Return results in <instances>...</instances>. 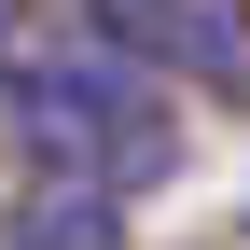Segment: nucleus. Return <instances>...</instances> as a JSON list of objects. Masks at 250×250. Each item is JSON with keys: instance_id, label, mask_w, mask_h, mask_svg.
<instances>
[{"instance_id": "f257e3e1", "label": "nucleus", "mask_w": 250, "mask_h": 250, "mask_svg": "<svg viewBox=\"0 0 250 250\" xmlns=\"http://www.w3.org/2000/svg\"><path fill=\"white\" fill-rule=\"evenodd\" d=\"M0 125H14L28 181H98V195H153L181 181V125H167V83L111 42H28L0 70Z\"/></svg>"}, {"instance_id": "f03ea898", "label": "nucleus", "mask_w": 250, "mask_h": 250, "mask_svg": "<svg viewBox=\"0 0 250 250\" xmlns=\"http://www.w3.org/2000/svg\"><path fill=\"white\" fill-rule=\"evenodd\" d=\"M153 83H195V98L250 111V0H167V42H153Z\"/></svg>"}, {"instance_id": "7ed1b4c3", "label": "nucleus", "mask_w": 250, "mask_h": 250, "mask_svg": "<svg viewBox=\"0 0 250 250\" xmlns=\"http://www.w3.org/2000/svg\"><path fill=\"white\" fill-rule=\"evenodd\" d=\"M0 250H125V195L98 181H28L0 208Z\"/></svg>"}, {"instance_id": "20e7f679", "label": "nucleus", "mask_w": 250, "mask_h": 250, "mask_svg": "<svg viewBox=\"0 0 250 250\" xmlns=\"http://www.w3.org/2000/svg\"><path fill=\"white\" fill-rule=\"evenodd\" d=\"M83 42H111V56H139V70H153V42H167V0H83Z\"/></svg>"}]
</instances>
